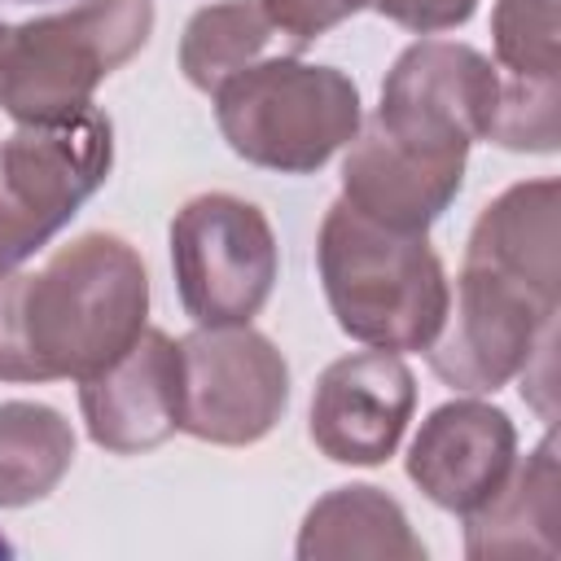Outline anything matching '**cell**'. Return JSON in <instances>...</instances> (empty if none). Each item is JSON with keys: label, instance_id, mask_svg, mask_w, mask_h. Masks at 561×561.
Wrapping results in <instances>:
<instances>
[{"label": "cell", "instance_id": "6", "mask_svg": "<svg viewBox=\"0 0 561 561\" xmlns=\"http://www.w3.org/2000/svg\"><path fill=\"white\" fill-rule=\"evenodd\" d=\"M557 329V285L530 280L486 259H465L438 337L425 346L438 381L491 394L522 377L539 342Z\"/></svg>", "mask_w": 561, "mask_h": 561}, {"label": "cell", "instance_id": "15", "mask_svg": "<svg viewBox=\"0 0 561 561\" xmlns=\"http://www.w3.org/2000/svg\"><path fill=\"white\" fill-rule=\"evenodd\" d=\"M302 561H421L425 543L412 535L408 513L381 486H337L316 500L298 530Z\"/></svg>", "mask_w": 561, "mask_h": 561}, {"label": "cell", "instance_id": "18", "mask_svg": "<svg viewBox=\"0 0 561 561\" xmlns=\"http://www.w3.org/2000/svg\"><path fill=\"white\" fill-rule=\"evenodd\" d=\"M272 22L259 9V0H219L188 18L180 39V70L184 79L215 96L219 83H228L237 70L254 66L259 53L272 44Z\"/></svg>", "mask_w": 561, "mask_h": 561}, {"label": "cell", "instance_id": "22", "mask_svg": "<svg viewBox=\"0 0 561 561\" xmlns=\"http://www.w3.org/2000/svg\"><path fill=\"white\" fill-rule=\"evenodd\" d=\"M373 9L416 35H434V31H451L469 22L478 0H373Z\"/></svg>", "mask_w": 561, "mask_h": 561}, {"label": "cell", "instance_id": "10", "mask_svg": "<svg viewBox=\"0 0 561 561\" xmlns=\"http://www.w3.org/2000/svg\"><path fill=\"white\" fill-rule=\"evenodd\" d=\"M412 408L416 381L394 351L333 359L311 394V443L337 465H381L394 456Z\"/></svg>", "mask_w": 561, "mask_h": 561}, {"label": "cell", "instance_id": "21", "mask_svg": "<svg viewBox=\"0 0 561 561\" xmlns=\"http://www.w3.org/2000/svg\"><path fill=\"white\" fill-rule=\"evenodd\" d=\"M364 4L373 0H259V9L267 13L272 31L289 35L294 44H311L324 31H333L337 22L355 18Z\"/></svg>", "mask_w": 561, "mask_h": 561}, {"label": "cell", "instance_id": "1", "mask_svg": "<svg viewBox=\"0 0 561 561\" xmlns=\"http://www.w3.org/2000/svg\"><path fill=\"white\" fill-rule=\"evenodd\" d=\"M149 316V272L114 232H83L39 272H0V381H83Z\"/></svg>", "mask_w": 561, "mask_h": 561}, {"label": "cell", "instance_id": "5", "mask_svg": "<svg viewBox=\"0 0 561 561\" xmlns=\"http://www.w3.org/2000/svg\"><path fill=\"white\" fill-rule=\"evenodd\" d=\"M110 167L114 123L92 105L48 123H18L0 140V272L44 250L110 180Z\"/></svg>", "mask_w": 561, "mask_h": 561}, {"label": "cell", "instance_id": "7", "mask_svg": "<svg viewBox=\"0 0 561 561\" xmlns=\"http://www.w3.org/2000/svg\"><path fill=\"white\" fill-rule=\"evenodd\" d=\"M175 289L193 324H250L276 285V237L267 215L232 193H202L171 219Z\"/></svg>", "mask_w": 561, "mask_h": 561}, {"label": "cell", "instance_id": "19", "mask_svg": "<svg viewBox=\"0 0 561 561\" xmlns=\"http://www.w3.org/2000/svg\"><path fill=\"white\" fill-rule=\"evenodd\" d=\"M495 66L517 79H561L557 0H495Z\"/></svg>", "mask_w": 561, "mask_h": 561}, {"label": "cell", "instance_id": "3", "mask_svg": "<svg viewBox=\"0 0 561 561\" xmlns=\"http://www.w3.org/2000/svg\"><path fill=\"white\" fill-rule=\"evenodd\" d=\"M228 149L280 175H311L359 131V88L337 66L267 57L215 88Z\"/></svg>", "mask_w": 561, "mask_h": 561}, {"label": "cell", "instance_id": "24", "mask_svg": "<svg viewBox=\"0 0 561 561\" xmlns=\"http://www.w3.org/2000/svg\"><path fill=\"white\" fill-rule=\"evenodd\" d=\"M13 4H31V0H13Z\"/></svg>", "mask_w": 561, "mask_h": 561}, {"label": "cell", "instance_id": "17", "mask_svg": "<svg viewBox=\"0 0 561 561\" xmlns=\"http://www.w3.org/2000/svg\"><path fill=\"white\" fill-rule=\"evenodd\" d=\"M75 465V430L48 403H0V508H26L57 491Z\"/></svg>", "mask_w": 561, "mask_h": 561}, {"label": "cell", "instance_id": "14", "mask_svg": "<svg viewBox=\"0 0 561 561\" xmlns=\"http://www.w3.org/2000/svg\"><path fill=\"white\" fill-rule=\"evenodd\" d=\"M561 469L552 434L526 456L513 460L508 478L491 500L465 513V552L469 557H557L561 535Z\"/></svg>", "mask_w": 561, "mask_h": 561}, {"label": "cell", "instance_id": "11", "mask_svg": "<svg viewBox=\"0 0 561 561\" xmlns=\"http://www.w3.org/2000/svg\"><path fill=\"white\" fill-rule=\"evenodd\" d=\"M88 438L114 456L162 447L180 430V342L149 329L101 373L79 381Z\"/></svg>", "mask_w": 561, "mask_h": 561}, {"label": "cell", "instance_id": "12", "mask_svg": "<svg viewBox=\"0 0 561 561\" xmlns=\"http://www.w3.org/2000/svg\"><path fill=\"white\" fill-rule=\"evenodd\" d=\"M517 460V430L504 408L456 399L425 416L408 447V478L447 513H473L500 491Z\"/></svg>", "mask_w": 561, "mask_h": 561}, {"label": "cell", "instance_id": "4", "mask_svg": "<svg viewBox=\"0 0 561 561\" xmlns=\"http://www.w3.org/2000/svg\"><path fill=\"white\" fill-rule=\"evenodd\" d=\"M153 31V0H75L61 13L9 31L0 110L13 123H48L92 105L101 79L127 66Z\"/></svg>", "mask_w": 561, "mask_h": 561}, {"label": "cell", "instance_id": "16", "mask_svg": "<svg viewBox=\"0 0 561 561\" xmlns=\"http://www.w3.org/2000/svg\"><path fill=\"white\" fill-rule=\"evenodd\" d=\"M557 180H526L482 206L465 259H486L530 280L557 285Z\"/></svg>", "mask_w": 561, "mask_h": 561}, {"label": "cell", "instance_id": "13", "mask_svg": "<svg viewBox=\"0 0 561 561\" xmlns=\"http://www.w3.org/2000/svg\"><path fill=\"white\" fill-rule=\"evenodd\" d=\"M465 184V158H425L394 145L377 123L355 131L342 162V202L394 232H430V224L456 202Z\"/></svg>", "mask_w": 561, "mask_h": 561}, {"label": "cell", "instance_id": "9", "mask_svg": "<svg viewBox=\"0 0 561 561\" xmlns=\"http://www.w3.org/2000/svg\"><path fill=\"white\" fill-rule=\"evenodd\" d=\"M289 408V364L272 337L250 324L193 329L180 337V430L219 443L250 447L276 430Z\"/></svg>", "mask_w": 561, "mask_h": 561}, {"label": "cell", "instance_id": "8", "mask_svg": "<svg viewBox=\"0 0 561 561\" xmlns=\"http://www.w3.org/2000/svg\"><path fill=\"white\" fill-rule=\"evenodd\" d=\"M500 101V66L469 44L421 39L399 53L373 123L425 158H469L486 140Z\"/></svg>", "mask_w": 561, "mask_h": 561}, {"label": "cell", "instance_id": "23", "mask_svg": "<svg viewBox=\"0 0 561 561\" xmlns=\"http://www.w3.org/2000/svg\"><path fill=\"white\" fill-rule=\"evenodd\" d=\"M9 31H13V26H4V22H0V79H4V48H9Z\"/></svg>", "mask_w": 561, "mask_h": 561}, {"label": "cell", "instance_id": "20", "mask_svg": "<svg viewBox=\"0 0 561 561\" xmlns=\"http://www.w3.org/2000/svg\"><path fill=\"white\" fill-rule=\"evenodd\" d=\"M557 105H561V79H517L500 75V101L486 140L517 153H552L557 149Z\"/></svg>", "mask_w": 561, "mask_h": 561}, {"label": "cell", "instance_id": "2", "mask_svg": "<svg viewBox=\"0 0 561 561\" xmlns=\"http://www.w3.org/2000/svg\"><path fill=\"white\" fill-rule=\"evenodd\" d=\"M316 259L324 298L346 337L394 355L425 351L438 337L451 285L425 232L381 228L337 197L320 224Z\"/></svg>", "mask_w": 561, "mask_h": 561}]
</instances>
